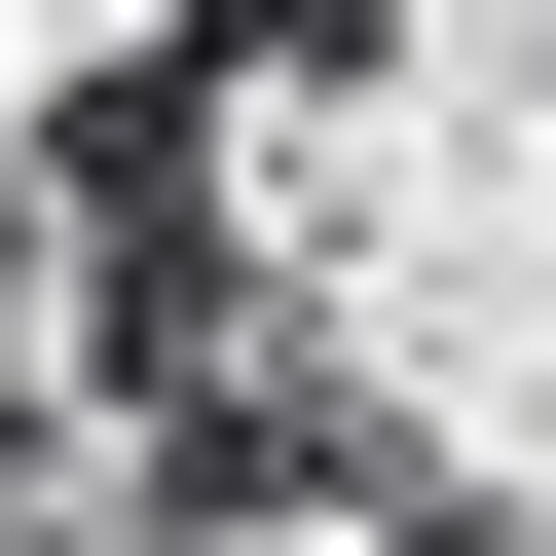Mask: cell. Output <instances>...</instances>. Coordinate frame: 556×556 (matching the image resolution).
<instances>
[{
	"label": "cell",
	"instance_id": "1",
	"mask_svg": "<svg viewBox=\"0 0 556 556\" xmlns=\"http://www.w3.org/2000/svg\"><path fill=\"white\" fill-rule=\"evenodd\" d=\"M75 445V223H38V112H0V482Z\"/></svg>",
	"mask_w": 556,
	"mask_h": 556
}]
</instances>
